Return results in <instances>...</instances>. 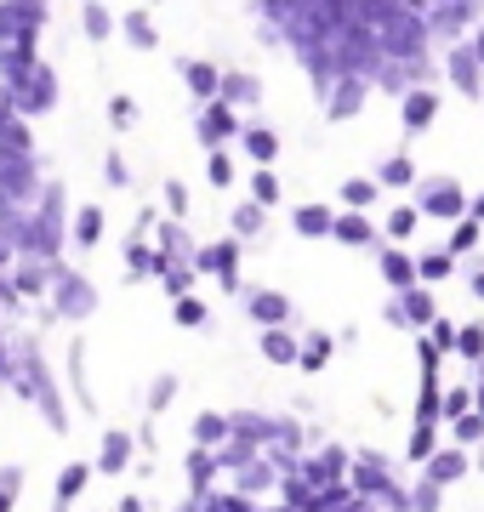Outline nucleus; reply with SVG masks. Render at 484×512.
Wrapping results in <instances>:
<instances>
[{"label": "nucleus", "mask_w": 484, "mask_h": 512, "mask_svg": "<svg viewBox=\"0 0 484 512\" xmlns=\"http://www.w3.org/2000/svg\"><path fill=\"white\" fill-rule=\"evenodd\" d=\"M69 387H75L80 410H97L92 387H86V342H75V348H69Z\"/></svg>", "instance_id": "34"}, {"label": "nucleus", "mask_w": 484, "mask_h": 512, "mask_svg": "<svg viewBox=\"0 0 484 512\" xmlns=\"http://www.w3.org/2000/svg\"><path fill=\"white\" fill-rule=\"evenodd\" d=\"M205 171H211V183H217V188H228V183H234V160H228L223 148H211V160H205Z\"/></svg>", "instance_id": "45"}, {"label": "nucleus", "mask_w": 484, "mask_h": 512, "mask_svg": "<svg viewBox=\"0 0 484 512\" xmlns=\"http://www.w3.org/2000/svg\"><path fill=\"white\" fill-rule=\"evenodd\" d=\"M257 353L268 359V365H297L302 359V330H291V325H280V330H257Z\"/></svg>", "instance_id": "14"}, {"label": "nucleus", "mask_w": 484, "mask_h": 512, "mask_svg": "<svg viewBox=\"0 0 484 512\" xmlns=\"http://www.w3.org/2000/svg\"><path fill=\"white\" fill-rule=\"evenodd\" d=\"M439 450H445V421H410V439H405L410 467H428Z\"/></svg>", "instance_id": "15"}, {"label": "nucleus", "mask_w": 484, "mask_h": 512, "mask_svg": "<svg viewBox=\"0 0 484 512\" xmlns=\"http://www.w3.org/2000/svg\"><path fill=\"white\" fill-rule=\"evenodd\" d=\"M23 495V467H0V512H18Z\"/></svg>", "instance_id": "43"}, {"label": "nucleus", "mask_w": 484, "mask_h": 512, "mask_svg": "<svg viewBox=\"0 0 484 512\" xmlns=\"http://www.w3.org/2000/svg\"><path fill=\"white\" fill-rule=\"evenodd\" d=\"M183 478H188V495H194V501H205V495L217 490V478H223L217 450H200V444H194V450L183 456Z\"/></svg>", "instance_id": "9"}, {"label": "nucleus", "mask_w": 484, "mask_h": 512, "mask_svg": "<svg viewBox=\"0 0 484 512\" xmlns=\"http://www.w3.org/2000/svg\"><path fill=\"white\" fill-rule=\"evenodd\" d=\"M416 228H422V211H416V205H393L388 222H382L388 245H410V239H416Z\"/></svg>", "instance_id": "27"}, {"label": "nucleus", "mask_w": 484, "mask_h": 512, "mask_svg": "<svg viewBox=\"0 0 484 512\" xmlns=\"http://www.w3.org/2000/svg\"><path fill=\"white\" fill-rule=\"evenodd\" d=\"M154 274H160V285H166L171 302L194 296V262H166V256H160V268H154Z\"/></svg>", "instance_id": "26"}, {"label": "nucleus", "mask_w": 484, "mask_h": 512, "mask_svg": "<svg viewBox=\"0 0 484 512\" xmlns=\"http://www.w3.org/2000/svg\"><path fill=\"white\" fill-rule=\"evenodd\" d=\"M92 478H97V461H69V467H57L52 501H57V507H75L80 495L92 490Z\"/></svg>", "instance_id": "16"}, {"label": "nucleus", "mask_w": 484, "mask_h": 512, "mask_svg": "<svg viewBox=\"0 0 484 512\" xmlns=\"http://www.w3.org/2000/svg\"><path fill=\"white\" fill-rule=\"evenodd\" d=\"M171 313H177V325H183V330H200V325H211V308H205L200 296H183V302H171Z\"/></svg>", "instance_id": "39"}, {"label": "nucleus", "mask_w": 484, "mask_h": 512, "mask_svg": "<svg viewBox=\"0 0 484 512\" xmlns=\"http://www.w3.org/2000/svg\"><path fill=\"white\" fill-rule=\"evenodd\" d=\"M428 336H433V342H439V348L450 353V359H456V348H462V319H450V313H439V319L428 325Z\"/></svg>", "instance_id": "38"}, {"label": "nucleus", "mask_w": 484, "mask_h": 512, "mask_svg": "<svg viewBox=\"0 0 484 512\" xmlns=\"http://www.w3.org/2000/svg\"><path fill=\"white\" fill-rule=\"evenodd\" d=\"M439 109H445V103H439L433 86H410V92L399 97V120H405V131H428L433 120H439Z\"/></svg>", "instance_id": "12"}, {"label": "nucleus", "mask_w": 484, "mask_h": 512, "mask_svg": "<svg viewBox=\"0 0 484 512\" xmlns=\"http://www.w3.org/2000/svg\"><path fill=\"white\" fill-rule=\"evenodd\" d=\"M177 393H183V382H177L171 370H160V376L149 382V393H143V410H149V416H160V410H171V399H177Z\"/></svg>", "instance_id": "31"}, {"label": "nucleus", "mask_w": 484, "mask_h": 512, "mask_svg": "<svg viewBox=\"0 0 484 512\" xmlns=\"http://www.w3.org/2000/svg\"><path fill=\"white\" fill-rule=\"evenodd\" d=\"M467 217H479V222H484V188L473 194V211H467Z\"/></svg>", "instance_id": "56"}, {"label": "nucleus", "mask_w": 484, "mask_h": 512, "mask_svg": "<svg viewBox=\"0 0 484 512\" xmlns=\"http://www.w3.org/2000/svg\"><path fill=\"white\" fill-rule=\"evenodd\" d=\"M245 313H251V325L257 330H280V325H291L297 319V308H291V296L285 291H245Z\"/></svg>", "instance_id": "7"}, {"label": "nucleus", "mask_w": 484, "mask_h": 512, "mask_svg": "<svg viewBox=\"0 0 484 512\" xmlns=\"http://www.w3.org/2000/svg\"><path fill=\"white\" fill-rule=\"evenodd\" d=\"M46 512H69V507H57V501H52V507H46Z\"/></svg>", "instance_id": "59"}, {"label": "nucleus", "mask_w": 484, "mask_h": 512, "mask_svg": "<svg viewBox=\"0 0 484 512\" xmlns=\"http://www.w3.org/2000/svg\"><path fill=\"white\" fill-rule=\"evenodd\" d=\"M188 92L194 97H205V103H217V97H223V74L211 69V63H188Z\"/></svg>", "instance_id": "32"}, {"label": "nucleus", "mask_w": 484, "mask_h": 512, "mask_svg": "<svg viewBox=\"0 0 484 512\" xmlns=\"http://www.w3.org/2000/svg\"><path fill=\"white\" fill-rule=\"evenodd\" d=\"M86 29H92V35H109V12H103V6H92V12H86Z\"/></svg>", "instance_id": "54"}, {"label": "nucleus", "mask_w": 484, "mask_h": 512, "mask_svg": "<svg viewBox=\"0 0 484 512\" xmlns=\"http://www.w3.org/2000/svg\"><path fill=\"white\" fill-rule=\"evenodd\" d=\"M348 484H354L365 501H376L382 512L410 507V484H399V473H393V461L382 456V450H354V473H348Z\"/></svg>", "instance_id": "1"}, {"label": "nucleus", "mask_w": 484, "mask_h": 512, "mask_svg": "<svg viewBox=\"0 0 484 512\" xmlns=\"http://www.w3.org/2000/svg\"><path fill=\"white\" fill-rule=\"evenodd\" d=\"M410 194H416V211L433 217V222H462L467 211H473V194L462 188V177H445V171H439V177H422Z\"/></svg>", "instance_id": "2"}, {"label": "nucleus", "mask_w": 484, "mask_h": 512, "mask_svg": "<svg viewBox=\"0 0 484 512\" xmlns=\"http://www.w3.org/2000/svg\"><path fill=\"white\" fill-rule=\"evenodd\" d=\"M445 80L467 97V103L484 97V63H479V52H473V40H456V46L445 52Z\"/></svg>", "instance_id": "4"}, {"label": "nucleus", "mask_w": 484, "mask_h": 512, "mask_svg": "<svg viewBox=\"0 0 484 512\" xmlns=\"http://www.w3.org/2000/svg\"><path fill=\"white\" fill-rule=\"evenodd\" d=\"M234 131H240V120H234V103H223V97H217V103H211V109L200 114V137L211 148L223 143V137H234Z\"/></svg>", "instance_id": "23"}, {"label": "nucleus", "mask_w": 484, "mask_h": 512, "mask_svg": "<svg viewBox=\"0 0 484 512\" xmlns=\"http://www.w3.org/2000/svg\"><path fill=\"white\" fill-rule=\"evenodd\" d=\"M376 268H382V279H388V291H410V285H422V274H416V256L405 251V245H382L376 251Z\"/></svg>", "instance_id": "11"}, {"label": "nucleus", "mask_w": 484, "mask_h": 512, "mask_svg": "<svg viewBox=\"0 0 484 512\" xmlns=\"http://www.w3.org/2000/svg\"><path fill=\"white\" fill-rule=\"evenodd\" d=\"M484 359V319H467L462 325V348H456V365H479Z\"/></svg>", "instance_id": "37"}, {"label": "nucleus", "mask_w": 484, "mask_h": 512, "mask_svg": "<svg viewBox=\"0 0 484 512\" xmlns=\"http://www.w3.org/2000/svg\"><path fill=\"white\" fill-rule=\"evenodd\" d=\"M0 376L12 382V353H6V342H0Z\"/></svg>", "instance_id": "55"}, {"label": "nucleus", "mask_w": 484, "mask_h": 512, "mask_svg": "<svg viewBox=\"0 0 484 512\" xmlns=\"http://www.w3.org/2000/svg\"><path fill=\"white\" fill-rule=\"evenodd\" d=\"M103 234V211H80V245H97Z\"/></svg>", "instance_id": "47"}, {"label": "nucleus", "mask_w": 484, "mask_h": 512, "mask_svg": "<svg viewBox=\"0 0 484 512\" xmlns=\"http://www.w3.org/2000/svg\"><path fill=\"white\" fill-rule=\"evenodd\" d=\"M484 245V222L479 217H462V222H450V234H445V251L456 256V262H467V256H479Z\"/></svg>", "instance_id": "21"}, {"label": "nucleus", "mask_w": 484, "mask_h": 512, "mask_svg": "<svg viewBox=\"0 0 484 512\" xmlns=\"http://www.w3.org/2000/svg\"><path fill=\"white\" fill-rule=\"evenodd\" d=\"M92 308H97L92 279H80V274H63V279H57V313H63V319H86Z\"/></svg>", "instance_id": "17"}, {"label": "nucleus", "mask_w": 484, "mask_h": 512, "mask_svg": "<svg viewBox=\"0 0 484 512\" xmlns=\"http://www.w3.org/2000/svg\"><path fill=\"white\" fill-rule=\"evenodd\" d=\"M473 473H484V444H479V450H473Z\"/></svg>", "instance_id": "57"}, {"label": "nucleus", "mask_w": 484, "mask_h": 512, "mask_svg": "<svg viewBox=\"0 0 484 512\" xmlns=\"http://www.w3.org/2000/svg\"><path fill=\"white\" fill-rule=\"evenodd\" d=\"M160 256H166V262H183V256H194V251H188V234L177 228V222H166V228H160Z\"/></svg>", "instance_id": "42"}, {"label": "nucleus", "mask_w": 484, "mask_h": 512, "mask_svg": "<svg viewBox=\"0 0 484 512\" xmlns=\"http://www.w3.org/2000/svg\"><path fill=\"white\" fill-rule=\"evenodd\" d=\"M473 52H479V63H484V29H479V35H473Z\"/></svg>", "instance_id": "58"}, {"label": "nucleus", "mask_w": 484, "mask_h": 512, "mask_svg": "<svg viewBox=\"0 0 484 512\" xmlns=\"http://www.w3.org/2000/svg\"><path fill=\"white\" fill-rule=\"evenodd\" d=\"M467 410H479V393H473V387H462V382H450L445 387V421L467 416Z\"/></svg>", "instance_id": "40"}, {"label": "nucleus", "mask_w": 484, "mask_h": 512, "mask_svg": "<svg viewBox=\"0 0 484 512\" xmlns=\"http://www.w3.org/2000/svg\"><path fill=\"white\" fill-rule=\"evenodd\" d=\"M382 325H393V330H410V319H405V308H399V296H393L388 308H382Z\"/></svg>", "instance_id": "51"}, {"label": "nucleus", "mask_w": 484, "mask_h": 512, "mask_svg": "<svg viewBox=\"0 0 484 512\" xmlns=\"http://www.w3.org/2000/svg\"><path fill=\"white\" fill-rule=\"evenodd\" d=\"M336 348H342V342H336L331 330H302V359H297V370H302V376H319V370L336 359Z\"/></svg>", "instance_id": "20"}, {"label": "nucleus", "mask_w": 484, "mask_h": 512, "mask_svg": "<svg viewBox=\"0 0 484 512\" xmlns=\"http://www.w3.org/2000/svg\"><path fill=\"white\" fill-rule=\"evenodd\" d=\"M336 245H348V251H382V234H376V222H371V211H336Z\"/></svg>", "instance_id": "10"}, {"label": "nucleus", "mask_w": 484, "mask_h": 512, "mask_svg": "<svg viewBox=\"0 0 484 512\" xmlns=\"http://www.w3.org/2000/svg\"><path fill=\"white\" fill-rule=\"evenodd\" d=\"M291 222H297L302 239H331L336 234V211L331 205H297V217Z\"/></svg>", "instance_id": "24"}, {"label": "nucleus", "mask_w": 484, "mask_h": 512, "mask_svg": "<svg viewBox=\"0 0 484 512\" xmlns=\"http://www.w3.org/2000/svg\"><path fill=\"white\" fill-rule=\"evenodd\" d=\"M126 35L137 40V46H154V29H149V18H143V12H131V18H126Z\"/></svg>", "instance_id": "48"}, {"label": "nucleus", "mask_w": 484, "mask_h": 512, "mask_svg": "<svg viewBox=\"0 0 484 512\" xmlns=\"http://www.w3.org/2000/svg\"><path fill=\"white\" fill-rule=\"evenodd\" d=\"M137 450H143V456H154V450H160V427H154V416L137 427Z\"/></svg>", "instance_id": "49"}, {"label": "nucleus", "mask_w": 484, "mask_h": 512, "mask_svg": "<svg viewBox=\"0 0 484 512\" xmlns=\"http://www.w3.org/2000/svg\"><path fill=\"white\" fill-rule=\"evenodd\" d=\"M376 183H382V188H416L422 177H416V160L399 148V154H388V160L376 165Z\"/></svg>", "instance_id": "25"}, {"label": "nucleus", "mask_w": 484, "mask_h": 512, "mask_svg": "<svg viewBox=\"0 0 484 512\" xmlns=\"http://www.w3.org/2000/svg\"><path fill=\"white\" fill-rule=\"evenodd\" d=\"M251 200L257 205H280V177H274V165H262L257 177H251Z\"/></svg>", "instance_id": "41"}, {"label": "nucleus", "mask_w": 484, "mask_h": 512, "mask_svg": "<svg viewBox=\"0 0 484 512\" xmlns=\"http://www.w3.org/2000/svg\"><path fill=\"white\" fill-rule=\"evenodd\" d=\"M399 308L410 319V336H422L439 319V296H433V285H410V291H399Z\"/></svg>", "instance_id": "19"}, {"label": "nucleus", "mask_w": 484, "mask_h": 512, "mask_svg": "<svg viewBox=\"0 0 484 512\" xmlns=\"http://www.w3.org/2000/svg\"><path fill=\"white\" fill-rule=\"evenodd\" d=\"M365 97H371V80L365 74H342L331 86V97H325V120H354L365 109Z\"/></svg>", "instance_id": "8"}, {"label": "nucleus", "mask_w": 484, "mask_h": 512, "mask_svg": "<svg viewBox=\"0 0 484 512\" xmlns=\"http://www.w3.org/2000/svg\"><path fill=\"white\" fill-rule=\"evenodd\" d=\"M422 473L433 478V484H462L467 473H473V450H462V444H445V450H439V456L428 461V467H422Z\"/></svg>", "instance_id": "18"}, {"label": "nucleus", "mask_w": 484, "mask_h": 512, "mask_svg": "<svg viewBox=\"0 0 484 512\" xmlns=\"http://www.w3.org/2000/svg\"><path fill=\"white\" fill-rule=\"evenodd\" d=\"M109 120H114V126H131V120H137L131 97H114V103H109Z\"/></svg>", "instance_id": "50"}, {"label": "nucleus", "mask_w": 484, "mask_h": 512, "mask_svg": "<svg viewBox=\"0 0 484 512\" xmlns=\"http://www.w3.org/2000/svg\"><path fill=\"white\" fill-rule=\"evenodd\" d=\"M297 473L314 484V490H336V484H348V473H354V450L348 444L325 439L319 450H308V456L297 461Z\"/></svg>", "instance_id": "3"}, {"label": "nucleus", "mask_w": 484, "mask_h": 512, "mask_svg": "<svg viewBox=\"0 0 484 512\" xmlns=\"http://www.w3.org/2000/svg\"><path fill=\"white\" fill-rule=\"evenodd\" d=\"M416 274H422V285H445V279L462 274V262L439 245V251H416Z\"/></svg>", "instance_id": "22"}, {"label": "nucleus", "mask_w": 484, "mask_h": 512, "mask_svg": "<svg viewBox=\"0 0 484 512\" xmlns=\"http://www.w3.org/2000/svg\"><path fill=\"white\" fill-rule=\"evenodd\" d=\"M194 268L200 274H217L223 291H240V239H217V245L194 251Z\"/></svg>", "instance_id": "6"}, {"label": "nucleus", "mask_w": 484, "mask_h": 512, "mask_svg": "<svg viewBox=\"0 0 484 512\" xmlns=\"http://www.w3.org/2000/svg\"><path fill=\"white\" fill-rule=\"evenodd\" d=\"M240 143H245V154H251L257 165H274V160H280V137H274L268 126H251Z\"/></svg>", "instance_id": "33"}, {"label": "nucleus", "mask_w": 484, "mask_h": 512, "mask_svg": "<svg viewBox=\"0 0 484 512\" xmlns=\"http://www.w3.org/2000/svg\"><path fill=\"white\" fill-rule=\"evenodd\" d=\"M410 512H445V484H433L422 467L410 478Z\"/></svg>", "instance_id": "28"}, {"label": "nucleus", "mask_w": 484, "mask_h": 512, "mask_svg": "<svg viewBox=\"0 0 484 512\" xmlns=\"http://www.w3.org/2000/svg\"><path fill=\"white\" fill-rule=\"evenodd\" d=\"M188 439L200 444V450H228V444H234V416H223V410H200V416L188 421Z\"/></svg>", "instance_id": "13"}, {"label": "nucleus", "mask_w": 484, "mask_h": 512, "mask_svg": "<svg viewBox=\"0 0 484 512\" xmlns=\"http://www.w3.org/2000/svg\"><path fill=\"white\" fill-rule=\"evenodd\" d=\"M251 97H257L251 74H223V103H251Z\"/></svg>", "instance_id": "44"}, {"label": "nucleus", "mask_w": 484, "mask_h": 512, "mask_svg": "<svg viewBox=\"0 0 484 512\" xmlns=\"http://www.w3.org/2000/svg\"><path fill=\"white\" fill-rule=\"evenodd\" d=\"M131 467H137V433L103 427V439H97V478H120Z\"/></svg>", "instance_id": "5"}, {"label": "nucleus", "mask_w": 484, "mask_h": 512, "mask_svg": "<svg viewBox=\"0 0 484 512\" xmlns=\"http://www.w3.org/2000/svg\"><path fill=\"white\" fill-rule=\"evenodd\" d=\"M109 512H149V501H143L137 490H126V495H120V501H114Z\"/></svg>", "instance_id": "52"}, {"label": "nucleus", "mask_w": 484, "mask_h": 512, "mask_svg": "<svg viewBox=\"0 0 484 512\" xmlns=\"http://www.w3.org/2000/svg\"><path fill=\"white\" fill-rule=\"evenodd\" d=\"M262 222H268V205H257V200L234 205V234H240V239H257Z\"/></svg>", "instance_id": "36"}, {"label": "nucleus", "mask_w": 484, "mask_h": 512, "mask_svg": "<svg viewBox=\"0 0 484 512\" xmlns=\"http://www.w3.org/2000/svg\"><path fill=\"white\" fill-rule=\"evenodd\" d=\"M416 421H445V382H422V393H416Z\"/></svg>", "instance_id": "35"}, {"label": "nucleus", "mask_w": 484, "mask_h": 512, "mask_svg": "<svg viewBox=\"0 0 484 512\" xmlns=\"http://www.w3.org/2000/svg\"><path fill=\"white\" fill-rule=\"evenodd\" d=\"M166 205L183 217V211H188V188H183V183H166Z\"/></svg>", "instance_id": "53"}, {"label": "nucleus", "mask_w": 484, "mask_h": 512, "mask_svg": "<svg viewBox=\"0 0 484 512\" xmlns=\"http://www.w3.org/2000/svg\"><path fill=\"white\" fill-rule=\"evenodd\" d=\"M445 433H450V444H462V450H479V444H484V410H467V416L445 421Z\"/></svg>", "instance_id": "30"}, {"label": "nucleus", "mask_w": 484, "mask_h": 512, "mask_svg": "<svg viewBox=\"0 0 484 512\" xmlns=\"http://www.w3.org/2000/svg\"><path fill=\"white\" fill-rule=\"evenodd\" d=\"M336 194H342V211H371L376 194H382V183H376V177H348Z\"/></svg>", "instance_id": "29"}, {"label": "nucleus", "mask_w": 484, "mask_h": 512, "mask_svg": "<svg viewBox=\"0 0 484 512\" xmlns=\"http://www.w3.org/2000/svg\"><path fill=\"white\" fill-rule=\"evenodd\" d=\"M462 285L484 302V251H479V256H467V262H462Z\"/></svg>", "instance_id": "46"}]
</instances>
